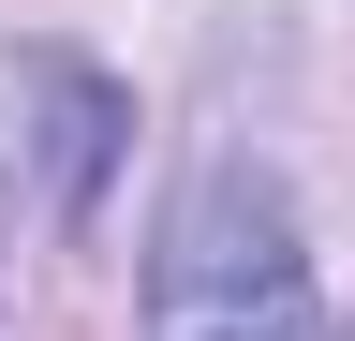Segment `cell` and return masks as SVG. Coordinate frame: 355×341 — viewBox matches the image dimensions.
<instances>
[{
    "label": "cell",
    "mask_w": 355,
    "mask_h": 341,
    "mask_svg": "<svg viewBox=\"0 0 355 341\" xmlns=\"http://www.w3.org/2000/svg\"><path fill=\"white\" fill-rule=\"evenodd\" d=\"M340 341H355V326H340Z\"/></svg>",
    "instance_id": "3"
},
{
    "label": "cell",
    "mask_w": 355,
    "mask_h": 341,
    "mask_svg": "<svg viewBox=\"0 0 355 341\" xmlns=\"http://www.w3.org/2000/svg\"><path fill=\"white\" fill-rule=\"evenodd\" d=\"M44 90H60V208H89V178H104V134H119V90L104 74H44Z\"/></svg>",
    "instance_id": "2"
},
{
    "label": "cell",
    "mask_w": 355,
    "mask_h": 341,
    "mask_svg": "<svg viewBox=\"0 0 355 341\" xmlns=\"http://www.w3.org/2000/svg\"><path fill=\"white\" fill-rule=\"evenodd\" d=\"M148 341H311V252L266 163L207 149L148 238Z\"/></svg>",
    "instance_id": "1"
}]
</instances>
